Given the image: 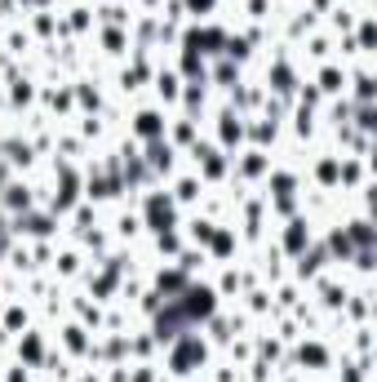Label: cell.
Returning a JSON list of instances; mask_svg holds the SVG:
<instances>
[{"instance_id": "1", "label": "cell", "mask_w": 377, "mask_h": 382, "mask_svg": "<svg viewBox=\"0 0 377 382\" xmlns=\"http://www.w3.org/2000/svg\"><path fill=\"white\" fill-rule=\"evenodd\" d=\"M134 134L147 138V143H156V138H165V125H160L156 111H143V116H138V125H134Z\"/></svg>"}, {"instance_id": "2", "label": "cell", "mask_w": 377, "mask_h": 382, "mask_svg": "<svg viewBox=\"0 0 377 382\" xmlns=\"http://www.w3.org/2000/svg\"><path fill=\"white\" fill-rule=\"evenodd\" d=\"M319 89H324V94H337V89H346V71L324 67V76H319Z\"/></svg>"}, {"instance_id": "3", "label": "cell", "mask_w": 377, "mask_h": 382, "mask_svg": "<svg viewBox=\"0 0 377 382\" xmlns=\"http://www.w3.org/2000/svg\"><path fill=\"white\" fill-rule=\"evenodd\" d=\"M156 89H160V98H178V76H173V71H160Z\"/></svg>"}, {"instance_id": "4", "label": "cell", "mask_w": 377, "mask_h": 382, "mask_svg": "<svg viewBox=\"0 0 377 382\" xmlns=\"http://www.w3.org/2000/svg\"><path fill=\"white\" fill-rule=\"evenodd\" d=\"M195 187H200V182H195V178H182V182H178V200H195Z\"/></svg>"}]
</instances>
